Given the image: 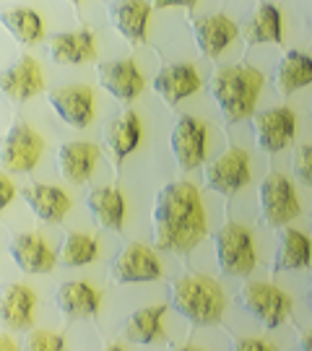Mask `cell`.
Listing matches in <instances>:
<instances>
[{"instance_id": "cell-29", "label": "cell", "mask_w": 312, "mask_h": 351, "mask_svg": "<svg viewBox=\"0 0 312 351\" xmlns=\"http://www.w3.org/2000/svg\"><path fill=\"white\" fill-rule=\"evenodd\" d=\"M167 313V304H154L136 310L125 320V339L136 343H151L154 339H162V315Z\"/></svg>"}, {"instance_id": "cell-16", "label": "cell", "mask_w": 312, "mask_h": 351, "mask_svg": "<svg viewBox=\"0 0 312 351\" xmlns=\"http://www.w3.org/2000/svg\"><path fill=\"white\" fill-rule=\"evenodd\" d=\"M50 104L55 107V112L60 114V120H65L73 128H86L94 117V94L88 86H65L52 91Z\"/></svg>"}, {"instance_id": "cell-11", "label": "cell", "mask_w": 312, "mask_h": 351, "mask_svg": "<svg viewBox=\"0 0 312 351\" xmlns=\"http://www.w3.org/2000/svg\"><path fill=\"white\" fill-rule=\"evenodd\" d=\"M169 146H172L180 172L195 169L203 164V156H206V125L195 117H180L172 130Z\"/></svg>"}, {"instance_id": "cell-7", "label": "cell", "mask_w": 312, "mask_h": 351, "mask_svg": "<svg viewBox=\"0 0 312 351\" xmlns=\"http://www.w3.org/2000/svg\"><path fill=\"white\" fill-rule=\"evenodd\" d=\"M42 151H45L42 136L29 123L16 120L8 136L3 138V149H0L3 169L5 172H32L37 167Z\"/></svg>"}, {"instance_id": "cell-35", "label": "cell", "mask_w": 312, "mask_h": 351, "mask_svg": "<svg viewBox=\"0 0 312 351\" xmlns=\"http://www.w3.org/2000/svg\"><path fill=\"white\" fill-rule=\"evenodd\" d=\"M0 188H3V198H0V206L5 208L8 203L13 201V185H11V180L8 177H0Z\"/></svg>"}, {"instance_id": "cell-5", "label": "cell", "mask_w": 312, "mask_h": 351, "mask_svg": "<svg viewBox=\"0 0 312 351\" xmlns=\"http://www.w3.org/2000/svg\"><path fill=\"white\" fill-rule=\"evenodd\" d=\"M239 307L250 313L261 326L278 328L291 315V300L274 284L265 281H250L239 289Z\"/></svg>"}, {"instance_id": "cell-31", "label": "cell", "mask_w": 312, "mask_h": 351, "mask_svg": "<svg viewBox=\"0 0 312 351\" xmlns=\"http://www.w3.org/2000/svg\"><path fill=\"white\" fill-rule=\"evenodd\" d=\"M94 258H97V242H94V237L78 234V232L65 234L60 250H58V263L68 265V268L88 265Z\"/></svg>"}, {"instance_id": "cell-32", "label": "cell", "mask_w": 312, "mask_h": 351, "mask_svg": "<svg viewBox=\"0 0 312 351\" xmlns=\"http://www.w3.org/2000/svg\"><path fill=\"white\" fill-rule=\"evenodd\" d=\"M24 346L29 351H62L65 349V339L52 333V330H32Z\"/></svg>"}, {"instance_id": "cell-21", "label": "cell", "mask_w": 312, "mask_h": 351, "mask_svg": "<svg viewBox=\"0 0 312 351\" xmlns=\"http://www.w3.org/2000/svg\"><path fill=\"white\" fill-rule=\"evenodd\" d=\"M24 201L29 203V208L37 213V219L42 221H50V224H58L62 221V216L71 208V201L62 190L52 188V185H42V182H32L21 190Z\"/></svg>"}, {"instance_id": "cell-25", "label": "cell", "mask_w": 312, "mask_h": 351, "mask_svg": "<svg viewBox=\"0 0 312 351\" xmlns=\"http://www.w3.org/2000/svg\"><path fill=\"white\" fill-rule=\"evenodd\" d=\"M242 37L250 45H263V42H281V16L274 3H261L252 16H248V21L242 26Z\"/></svg>"}, {"instance_id": "cell-2", "label": "cell", "mask_w": 312, "mask_h": 351, "mask_svg": "<svg viewBox=\"0 0 312 351\" xmlns=\"http://www.w3.org/2000/svg\"><path fill=\"white\" fill-rule=\"evenodd\" d=\"M263 88V73L252 65L219 68L208 81V91L216 99L226 123L248 120L255 112V101Z\"/></svg>"}, {"instance_id": "cell-27", "label": "cell", "mask_w": 312, "mask_h": 351, "mask_svg": "<svg viewBox=\"0 0 312 351\" xmlns=\"http://www.w3.org/2000/svg\"><path fill=\"white\" fill-rule=\"evenodd\" d=\"M138 138H141V120H138L136 112L117 114L104 130V143H107L110 154L115 156V162H120L123 156H128L130 151L136 149Z\"/></svg>"}, {"instance_id": "cell-28", "label": "cell", "mask_w": 312, "mask_h": 351, "mask_svg": "<svg viewBox=\"0 0 312 351\" xmlns=\"http://www.w3.org/2000/svg\"><path fill=\"white\" fill-rule=\"evenodd\" d=\"M88 211L104 229H120L125 219V198L115 188H94L88 193Z\"/></svg>"}, {"instance_id": "cell-3", "label": "cell", "mask_w": 312, "mask_h": 351, "mask_svg": "<svg viewBox=\"0 0 312 351\" xmlns=\"http://www.w3.org/2000/svg\"><path fill=\"white\" fill-rule=\"evenodd\" d=\"M172 307L193 326H216L224 315L226 297L213 278L187 274L172 284Z\"/></svg>"}, {"instance_id": "cell-9", "label": "cell", "mask_w": 312, "mask_h": 351, "mask_svg": "<svg viewBox=\"0 0 312 351\" xmlns=\"http://www.w3.org/2000/svg\"><path fill=\"white\" fill-rule=\"evenodd\" d=\"M159 276H162V265L156 252L141 242H128L112 263V278L117 284H143V281H156Z\"/></svg>"}, {"instance_id": "cell-4", "label": "cell", "mask_w": 312, "mask_h": 351, "mask_svg": "<svg viewBox=\"0 0 312 351\" xmlns=\"http://www.w3.org/2000/svg\"><path fill=\"white\" fill-rule=\"evenodd\" d=\"M216 261L219 271L224 276H250L255 268V247H252V234L237 221H229L216 232Z\"/></svg>"}, {"instance_id": "cell-33", "label": "cell", "mask_w": 312, "mask_h": 351, "mask_svg": "<svg viewBox=\"0 0 312 351\" xmlns=\"http://www.w3.org/2000/svg\"><path fill=\"white\" fill-rule=\"evenodd\" d=\"M294 175L312 188V146H300L294 154Z\"/></svg>"}, {"instance_id": "cell-26", "label": "cell", "mask_w": 312, "mask_h": 351, "mask_svg": "<svg viewBox=\"0 0 312 351\" xmlns=\"http://www.w3.org/2000/svg\"><path fill=\"white\" fill-rule=\"evenodd\" d=\"M312 258V245L307 234L297 229H284L278 232V250H276V271H300L307 268Z\"/></svg>"}, {"instance_id": "cell-14", "label": "cell", "mask_w": 312, "mask_h": 351, "mask_svg": "<svg viewBox=\"0 0 312 351\" xmlns=\"http://www.w3.org/2000/svg\"><path fill=\"white\" fill-rule=\"evenodd\" d=\"M34 291L24 284H5L0 291V320L8 330H29L34 323Z\"/></svg>"}, {"instance_id": "cell-19", "label": "cell", "mask_w": 312, "mask_h": 351, "mask_svg": "<svg viewBox=\"0 0 312 351\" xmlns=\"http://www.w3.org/2000/svg\"><path fill=\"white\" fill-rule=\"evenodd\" d=\"M47 52L55 63L60 65H81L94 60L97 55V45H94V34L86 29L78 32H62V34H52L47 42Z\"/></svg>"}, {"instance_id": "cell-1", "label": "cell", "mask_w": 312, "mask_h": 351, "mask_svg": "<svg viewBox=\"0 0 312 351\" xmlns=\"http://www.w3.org/2000/svg\"><path fill=\"white\" fill-rule=\"evenodd\" d=\"M154 245L164 252L187 255L206 237V213L195 185L177 180L154 198Z\"/></svg>"}, {"instance_id": "cell-24", "label": "cell", "mask_w": 312, "mask_h": 351, "mask_svg": "<svg viewBox=\"0 0 312 351\" xmlns=\"http://www.w3.org/2000/svg\"><path fill=\"white\" fill-rule=\"evenodd\" d=\"M149 5L138 3V0H125V3H115L110 5V21L117 29V34L125 37L128 42H141L146 37V24H149Z\"/></svg>"}, {"instance_id": "cell-37", "label": "cell", "mask_w": 312, "mask_h": 351, "mask_svg": "<svg viewBox=\"0 0 312 351\" xmlns=\"http://www.w3.org/2000/svg\"><path fill=\"white\" fill-rule=\"evenodd\" d=\"M0 346H3V349H13L11 339H0Z\"/></svg>"}, {"instance_id": "cell-10", "label": "cell", "mask_w": 312, "mask_h": 351, "mask_svg": "<svg viewBox=\"0 0 312 351\" xmlns=\"http://www.w3.org/2000/svg\"><path fill=\"white\" fill-rule=\"evenodd\" d=\"M294 112L287 107H276L252 117V130H255V143L265 154H278L287 149L289 141L294 138Z\"/></svg>"}, {"instance_id": "cell-36", "label": "cell", "mask_w": 312, "mask_h": 351, "mask_svg": "<svg viewBox=\"0 0 312 351\" xmlns=\"http://www.w3.org/2000/svg\"><path fill=\"white\" fill-rule=\"evenodd\" d=\"M300 349H302V351H312V328L307 330V333H302Z\"/></svg>"}, {"instance_id": "cell-8", "label": "cell", "mask_w": 312, "mask_h": 351, "mask_svg": "<svg viewBox=\"0 0 312 351\" xmlns=\"http://www.w3.org/2000/svg\"><path fill=\"white\" fill-rule=\"evenodd\" d=\"M206 185L221 195H235L250 182V156L242 149L232 146L224 154L206 164Z\"/></svg>"}, {"instance_id": "cell-23", "label": "cell", "mask_w": 312, "mask_h": 351, "mask_svg": "<svg viewBox=\"0 0 312 351\" xmlns=\"http://www.w3.org/2000/svg\"><path fill=\"white\" fill-rule=\"evenodd\" d=\"M312 84V58L304 52L289 50L284 52V58L278 60L274 73V86L281 97H289L291 91L304 88Z\"/></svg>"}, {"instance_id": "cell-34", "label": "cell", "mask_w": 312, "mask_h": 351, "mask_svg": "<svg viewBox=\"0 0 312 351\" xmlns=\"http://www.w3.org/2000/svg\"><path fill=\"white\" fill-rule=\"evenodd\" d=\"M235 349L239 351H271L274 346L271 343H265V341H258V339H239L235 343Z\"/></svg>"}, {"instance_id": "cell-38", "label": "cell", "mask_w": 312, "mask_h": 351, "mask_svg": "<svg viewBox=\"0 0 312 351\" xmlns=\"http://www.w3.org/2000/svg\"><path fill=\"white\" fill-rule=\"evenodd\" d=\"M307 297H310V304H312V287H310V291H307Z\"/></svg>"}, {"instance_id": "cell-13", "label": "cell", "mask_w": 312, "mask_h": 351, "mask_svg": "<svg viewBox=\"0 0 312 351\" xmlns=\"http://www.w3.org/2000/svg\"><path fill=\"white\" fill-rule=\"evenodd\" d=\"M239 29L235 21H229L224 13H211V16H200L193 21V37L203 55L216 58L237 39Z\"/></svg>"}, {"instance_id": "cell-30", "label": "cell", "mask_w": 312, "mask_h": 351, "mask_svg": "<svg viewBox=\"0 0 312 351\" xmlns=\"http://www.w3.org/2000/svg\"><path fill=\"white\" fill-rule=\"evenodd\" d=\"M3 24L11 32V37L19 45H34L42 39V19L37 11H29V8H11V11L3 13Z\"/></svg>"}, {"instance_id": "cell-18", "label": "cell", "mask_w": 312, "mask_h": 351, "mask_svg": "<svg viewBox=\"0 0 312 351\" xmlns=\"http://www.w3.org/2000/svg\"><path fill=\"white\" fill-rule=\"evenodd\" d=\"M154 88L167 107H175L200 88V78L193 65H167L154 78Z\"/></svg>"}, {"instance_id": "cell-22", "label": "cell", "mask_w": 312, "mask_h": 351, "mask_svg": "<svg viewBox=\"0 0 312 351\" xmlns=\"http://www.w3.org/2000/svg\"><path fill=\"white\" fill-rule=\"evenodd\" d=\"M55 304L68 320L91 317L99 310V291L84 284V281H71V284H62L55 291Z\"/></svg>"}, {"instance_id": "cell-6", "label": "cell", "mask_w": 312, "mask_h": 351, "mask_svg": "<svg viewBox=\"0 0 312 351\" xmlns=\"http://www.w3.org/2000/svg\"><path fill=\"white\" fill-rule=\"evenodd\" d=\"M258 203H261L263 221L268 226H276V229L287 226L300 213V201H297L294 185L284 175H278V172L268 175L261 182Z\"/></svg>"}, {"instance_id": "cell-17", "label": "cell", "mask_w": 312, "mask_h": 351, "mask_svg": "<svg viewBox=\"0 0 312 351\" xmlns=\"http://www.w3.org/2000/svg\"><path fill=\"white\" fill-rule=\"evenodd\" d=\"M8 250H11V258L24 274H50L58 263L55 252L37 234H16L8 245Z\"/></svg>"}, {"instance_id": "cell-15", "label": "cell", "mask_w": 312, "mask_h": 351, "mask_svg": "<svg viewBox=\"0 0 312 351\" xmlns=\"http://www.w3.org/2000/svg\"><path fill=\"white\" fill-rule=\"evenodd\" d=\"M99 75V84L117 101H133L143 91V78L138 73V68L133 60H110V63H101L97 68Z\"/></svg>"}, {"instance_id": "cell-20", "label": "cell", "mask_w": 312, "mask_h": 351, "mask_svg": "<svg viewBox=\"0 0 312 351\" xmlns=\"http://www.w3.org/2000/svg\"><path fill=\"white\" fill-rule=\"evenodd\" d=\"M99 159V149L86 141H71L58 149V169L71 182H86Z\"/></svg>"}, {"instance_id": "cell-12", "label": "cell", "mask_w": 312, "mask_h": 351, "mask_svg": "<svg viewBox=\"0 0 312 351\" xmlns=\"http://www.w3.org/2000/svg\"><path fill=\"white\" fill-rule=\"evenodd\" d=\"M0 88L3 94L11 101L21 104V101H29L32 97H37L39 91L45 88V75H42V68L34 58H19L11 68H5V73L0 78Z\"/></svg>"}]
</instances>
